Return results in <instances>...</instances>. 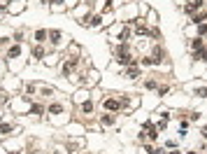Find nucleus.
<instances>
[{
  "mask_svg": "<svg viewBox=\"0 0 207 154\" xmlns=\"http://www.w3.org/2000/svg\"><path fill=\"white\" fill-rule=\"evenodd\" d=\"M200 7H202V0H191V2H189L184 10H186V14H193V12L200 10Z\"/></svg>",
  "mask_w": 207,
  "mask_h": 154,
  "instance_id": "nucleus-1",
  "label": "nucleus"
},
{
  "mask_svg": "<svg viewBox=\"0 0 207 154\" xmlns=\"http://www.w3.org/2000/svg\"><path fill=\"white\" fill-rule=\"evenodd\" d=\"M144 128L149 131V138H151V140H156V138H158V131H156V126H154L151 122H144Z\"/></svg>",
  "mask_w": 207,
  "mask_h": 154,
  "instance_id": "nucleus-2",
  "label": "nucleus"
},
{
  "mask_svg": "<svg viewBox=\"0 0 207 154\" xmlns=\"http://www.w3.org/2000/svg\"><path fill=\"white\" fill-rule=\"evenodd\" d=\"M105 107H107V110H119V107H121V103L114 101V98H109V101H105Z\"/></svg>",
  "mask_w": 207,
  "mask_h": 154,
  "instance_id": "nucleus-3",
  "label": "nucleus"
},
{
  "mask_svg": "<svg viewBox=\"0 0 207 154\" xmlns=\"http://www.w3.org/2000/svg\"><path fill=\"white\" fill-rule=\"evenodd\" d=\"M161 61H163V49H161V47H156V52H154V63L158 65Z\"/></svg>",
  "mask_w": 207,
  "mask_h": 154,
  "instance_id": "nucleus-4",
  "label": "nucleus"
},
{
  "mask_svg": "<svg viewBox=\"0 0 207 154\" xmlns=\"http://www.w3.org/2000/svg\"><path fill=\"white\" fill-rule=\"evenodd\" d=\"M74 65H77V59H72V61H70V63H65V65H63V75H68L70 70L74 68Z\"/></svg>",
  "mask_w": 207,
  "mask_h": 154,
  "instance_id": "nucleus-5",
  "label": "nucleus"
},
{
  "mask_svg": "<svg viewBox=\"0 0 207 154\" xmlns=\"http://www.w3.org/2000/svg\"><path fill=\"white\" fill-rule=\"evenodd\" d=\"M49 112H51V114H58V112H63V105H58V103H56V105L49 107Z\"/></svg>",
  "mask_w": 207,
  "mask_h": 154,
  "instance_id": "nucleus-6",
  "label": "nucleus"
},
{
  "mask_svg": "<svg viewBox=\"0 0 207 154\" xmlns=\"http://www.w3.org/2000/svg\"><path fill=\"white\" fill-rule=\"evenodd\" d=\"M102 124H105V126L114 124V117H112V114H102Z\"/></svg>",
  "mask_w": 207,
  "mask_h": 154,
  "instance_id": "nucleus-7",
  "label": "nucleus"
},
{
  "mask_svg": "<svg viewBox=\"0 0 207 154\" xmlns=\"http://www.w3.org/2000/svg\"><path fill=\"white\" fill-rule=\"evenodd\" d=\"M21 54V47H12L10 49V59H14V56H19Z\"/></svg>",
  "mask_w": 207,
  "mask_h": 154,
  "instance_id": "nucleus-8",
  "label": "nucleus"
},
{
  "mask_svg": "<svg viewBox=\"0 0 207 154\" xmlns=\"http://www.w3.org/2000/svg\"><path fill=\"white\" fill-rule=\"evenodd\" d=\"M191 47L196 49V52H198V49H202V40H200V37H198V40H193V42H191Z\"/></svg>",
  "mask_w": 207,
  "mask_h": 154,
  "instance_id": "nucleus-9",
  "label": "nucleus"
},
{
  "mask_svg": "<svg viewBox=\"0 0 207 154\" xmlns=\"http://www.w3.org/2000/svg\"><path fill=\"white\" fill-rule=\"evenodd\" d=\"M49 37H51V42H58L61 33H58V31H51V33H49Z\"/></svg>",
  "mask_w": 207,
  "mask_h": 154,
  "instance_id": "nucleus-10",
  "label": "nucleus"
},
{
  "mask_svg": "<svg viewBox=\"0 0 207 154\" xmlns=\"http://www.w3.org/2000/svg\"><path fill=\"white\" fill-rule=\"evenodd\" d=\"M35 37H37V40H40V42H42L44 37H47V31H37V33H35Z\"/></svg>",
  "mask_w": 207,
  "mask_h": 154,
  "instance_id": "nucleus-11",
  "label": "nucleus"
},
{
  "mask_svg": "<svg viewBox=\"0 0 207 154\" xmlns=\"http://www.w3.org/2000/svg\"><path fill=\"white\" fill-rule=\"evenodd\" d=\"M196 96H200V98H207V89H205V86H202V89H198Z\"/></svg>",
  "mask_w": 207,
  "mask_h": 154,
  "instance_id": "nucleus-12",
  "label": "nucleus"
},
{
  "mask_svg": "<svg viewBox=\"0 0 207 154\" xmlns=\"http://www.w3.org/2000/svg\"><path fill=\"white\" fill-rule=\"evenodd\" d=\"M33 54H35L37 59H42V56H44V52H42V47H35V52H33Z\"/></svg>",
  "mask_w": 207,
  "mask_h": 154,
  "instance_id": "nucleus-13",
  "label": "nucleus"
},
{
  "mask_svg": "<svg viewBox=\"0 0 207 154\" xmlns=\"http://www.w3.org/2000/svg\"><path fill=\"white\" fill-rule=\"evenodd\" d=\"M10 131H12L10 124H2V126H0V133H10Z\"/></svg>",
  "mask_w": 207,
  "mask_h": 154,
  "instance_id": "nucleus-14",
  "label": "nucleus"
},
{
  "mask_svg": "<svg viewBox=\"0 0 207 154\" xmlns=\"http://www.w3.org/2000/svg\"><path fill=\"white\" fill-rule=\"evenodd\" d=\"M82 110H84V112H91V110H93V105H91V103H89V101H86V103H84V105H82Z\"/></svg>",
  "mask_w": 207,
  "mask_h": 154,
  "instance_id": "nucleus-15",
  "label": "nucleus"
},
{
  "mask_svg": "<svg viewBox=\"0 0 207 154\" xmlns=\"http://www.w3.org/2000/svg\"><path fill=\"white\" fill-rule=\"evenodd\" d=\"M198 33H200V35H205V33H207V23H200V26H198Z\"/></svg>",
  "mask_w": 207,
  "mask_h": 154,
  "instance_id": "nucleus-16",
  "label": "nucleus"
},
{
  "mask_svg": "<svg viewBox=\"0 0 207 154\" xmlns=\"http://www.w3.org/2000/svg\"><path fill=\"white\" fill-rule=\"evenodd\" d=\"M128 77H133V80H135V77H137V68H130V70H128Z\"/></svg>",
  "mask_w": 207,
  "mask_h": 154,
  "instance_id": "nucleus-17",
  "label": "nucleus"
},
{
  "mask_svg": "<svg viewBox=\"0 0 207 154\" xmlns=\"http://www.w3.org/2000/svg\"><path fill=\"white\" fill-rule=\"evenodd\" d=\"M100 21H102L100 16H93V19H91V26H98V23H100Z\"/></svg>",
  "mask_w": 207,
  "mask_h": 154,
  "instance_id": "nucleus-18",
  "label": "nucleus"
},
{
  "mask_svg": "<svg viewBox=\"0 0 207 154\" xmlns=\"http://www.w3.org/2000/svg\"><path fill=\"white\" fill-rule=\"evenodd\" d=\"M149 154H165L163 149H149Z\"/></svg>",
  "mask_w": 207,
  "mask_h": 154,
  "instance_id": "nucleus-19",
  "label": "nucleus"
},
{
  "mask_svg": "<svg viewBox=\"0 0 207 154\" xmlns=\"http://www.w3.org/2000/svg\"><path fill=\"white\" fill-rule=\"evenodd\" d=\"M202 135H205V138H207V128H205V133H202Z\"/></svg>",
  "mask_w": 207,
  "mask_h": 154,
  "instance_id": "nucleus-20",
  "label": "nucleus"
},
{
  "mask_svg": "<svg viewBox=\"0 0 207 154\" xmlns=\"http://www.w3.org/2000/svg\"><path fill=\"white\" fill-rule=\"evenodd\" d=\"M186 154H198V152H186Z\"/></svg>",
  "mask_w": 207,
  "mask_h": 154,
  "instance_id": "nucleus-21",
  "label": "nucleus"
},
{
  "mask_svg": "<svg viewBox=\"0 0 207 154\" xmlns=\"http://www.w3.org/2000/svg\"><path fill=\"white\" fill-rule=\"evenodd\" d=\"M170 154H179V152H170Z\"/></svg>",
  "mask_w": 207,
  "mask_h": 154,
  "instance_id": "nucleus-22",
  "label": "nucleus"
},
{
  "mask_svg": "<svg viewBox=\"0 0 207 154\" xmlns=\"http://www.w3.org/2000/svg\"><path fill=\"white\" fill-rule=\"evenodd\" d=\"M54 2H61V0H54Z\"/></svg>",
  "mask_w": 207,
  "mask_h": 154,
  "instance_id": "nucleus-23",
  "label": "nucleus"
}]
</instances>
